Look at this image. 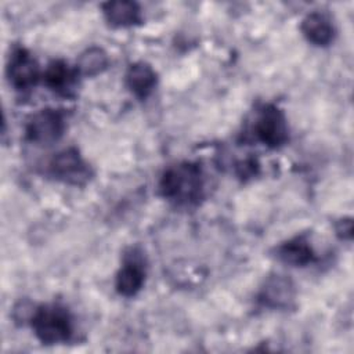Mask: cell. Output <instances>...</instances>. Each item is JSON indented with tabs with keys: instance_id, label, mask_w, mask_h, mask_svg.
<instances>
[{
	"instance_id": "7",
	"label": "cell",
	"mask_w": 354,
	"mask_h": 354,
	"mask_svg": "<svg viewBox=\"0 0 354 354\" xmlns=\"http://www.w3.org/2000/svg\"><path fill=\"white\" fill-rule=\"evenodd\" d=\"M77 76L79 72L76 68L73 69L65 61L57 59L47 66L44 72V83L54 93L64 97H69L75 90Z\"/></svg>"
},
{
	"instance_id": "3",
	"label": "cell",
	"mask_w": 354,
	"mask_h": 354,
	"mask_svg": "<svg viewBox=\"0 0 354 354\" xmlns=\"http://www.w3.org/2000/svg\"><path fill=\"white\" fill-rule=\"evenodd\" d=\"M253 131L256 138L270 147L278 148L288 141L289 129L283 112L272 104L263 105L256 115Z\"/></svg>"
},
{
	"instance_id": "6",
	"label": "cell",
	"mask_w": 354,
	"mask_h": 354,
	"mask_svg": "<svg viewBox=\"0 0 354 354\" xmlns=\"http://www.w3.org/2000/svg\"><path fill=\"white\" fill-rule=\"evenodd\" d=\"M7 76L15 90H29L39 80V64L26 48L18 47L10 57Z\"/></svg>"
},
{
	"instance_id": "13",
	"label": "cell",
	"mask_w": 354,
	"mask_h": 354,
	"mask_svg": "<svg viewBox=\"0 0 354 354\" xmlns=\"http://www.w3.org/2000/svg\"><path fill=\"white\" fill-rule=\"evenodd\" d=\"M104 15L112 26H131L141 21V11L137 3L127 0L108 1L102 6Z\"/></svg>"
},
{
	"instance_id": "11",
	"label": "cell",
	"mask_w": 354,
	"mask_h": 354,
	"mask_svg": "<svg viewBox=\"0 0 354 354\" xmlns=\"http://www.w3.org/2000/svg\"><path fill=\"white\" fill-rule=\"evenodd\" d=\"M300 29L304 37L315 46H328L335 36L330 19L322 12H310L306 15Z\"/></svg>"
},
{
	"instance_id": "15",
	"label": "cell",
	"mask_w": 354,
	"mask_h": 354,
	"mask_svg": "<svg viewBox=\"0 0 354 354\" xmlns=\"http://www.w3.org/2000/svg\"><path fill=\"white\" fill-rule=\"evenodd\" d=\"M353 232V223L351 218H344L340 220L336 225V234L342 238V239H350Z\"/></svg>"
},
{
	"instance_id": "9",
	"label": "cell",
	"mask_w": 354,
	"mask_h": 354,
	"mask_svg": "<svg viewBox=\"0 0 354 354\" xmlns=\"http://www.w3.org/2000/svg\"><path fill=\"white\" fill-rule=\"evenodd\" d=\"M156 82V72L147 62H134L126 72V84L140 100H145L153 91Z\"/></svg>"
},
{
	"instance_id": "4",
	"label": "cell",
	"mask_w": 354,
	"mask_h": 354,
	"mask_svg": "<svg viewBox=\"0 0 354 354\" xmlns=\"http://www.w3.org/2000/svg\"><path fill=\"white\" fill-rule=\"evenodd\" d=\"M66 127L61 111L46 108L30 116L25 126L26 140L37 145H50L61 138Z\"/></svg>"
},
{
	"instance_id": "10",
	"label": "cell",
	"mask_w": 354,
	"mask_h": 354,
	"mask_svg": "<svg viewBox=\"0 0 354 354\" xmlns=\"http://www.w3.org/2000/svg\"><path fill=\"white\" fill-rule=\"evenodd\" d=\"M277 257L290 266L303 267L315 259L313 246L306 235L295 236L277 248Z\"/></svg>"
},
{
	"instance_id": "8",
	"label": "cell",
	"mask_w": 354,
	"mask_h": 354,
	"mask_svg": "<svg viewBox=\"0 0 354 354\" xmlns=\"http://www.w3.org/2000/svg\"><path fill=\"white\" fill-rule=\"evenodd\" d=\"M293 296L295 289L292 282L283 275H274L266 281L259 295V300L271 308H285L289 307Z\"/></svg>"
},
{
	"instance_id": "12",
	"label": "cell",
	"mask_w": 354,
	"mask_h": 354,
	"mask_svg": "<svg viewBox=\"0 0 354 354\" xmlns=\"http://www.w3.org/2000/svg\"><path fill=\"white\" fill-rule=\"evenodd\" d=\"M145 271L142 263L129 257L116 275V290L126 297L134 296L144 285Z\"/></svg>"
},
{
	"instance_id": "2",
	"label": "cell",
	"mask_w": 354,
	"mask_h": 354,
	"mask_svg": "<svg viewBox=\"0 0 354 354\" xmlns=\"http://www.w3.org/2000/svg\"><path fill=\"white\" fill-rule=\"evenodd\" d=\"M30 325L43 344H58L69 340L73 332L69 311L59 304H46L35 308Z\"/></svg>"
},
{
	"instance_id": "16",
	"label": "cell",
	"mask_w": 354,
	"mask_h": 354,
	"mask_svg": "<svg viewBox=\"0 0 354 354\" xmlns=\"http://www.w3.org/2000/svg\"><path fill=\"white\" fill-rule=\"evenodd\" d=\"M238 169H239V176L241 177H249V176H253L256 173L257 163L253 159H248L245 162H241Z\"/></svg>"
},
{
	"instance_id": "1",
	"label": "cell",
	"mask_w": 354,
	"mask_h": 354,
	"mask_svg": "<svg viewBox=\"0 0 354 354\" xmlns=\"http://www.w3.org/2000/svg\"><path fill=\"white\" fill-rule=\"evenodd\" d=\"M203 180L201 167L192 162H181L170 166L159 183L160 194L178 205L198 202L202 195Z\"/></svg>"
},
{
	"instance_id": "14",
	"label": "cell",
	"mask_w": 354,
	"mask_h": 354,
	"mask_svg": "<svg viewBox=\"0 0 354 354\" xmlns=\"http://www.w3.org/2000/svg\"><path fill=\"white\" fill-rule=\"evenodd\" d=\"M108 55L100 47H90L83 51L77 59L76 69L79 75L95 76L108 68Z\"/></svg>"
},
{
	"instance_id": "5",
	"label": "cell",
	"mask_w": 354,
	"mask_h": 354,
	"mask_svg": "<svg viewBox=\"0 0 354 354\" xmlns=\"http://www.w3.org/2000/svg\"><path fill=\"white\" fill-rule=\"evenodd\" d=\"M48 170L57 180L72 185H82L91 176L88 165L73 147L62 149L54 155V158L50 160Z\"/></svg>"
}]
</instances>
